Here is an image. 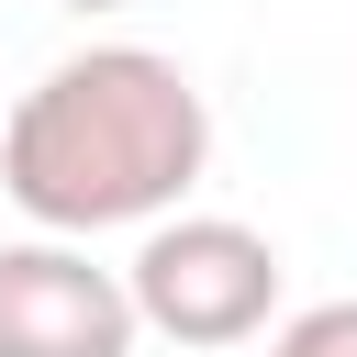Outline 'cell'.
<instances>
[{
    "instance_id": "cell-1",
    "label": "cell",
    "mask_w": 357,
    "mask_h": 357,
    "mask_svg": "<svg viewBox=\"0 0 357 357\" xmlns=\"http://www.w3.org/2000/svg\"><path fill=\"white\" fill-rule=\"evenodd\" d=\"M201 167H212V100L156 45H78L0 123V190L22 201L33 234L78 245L112 223H167Z\"/></svg>"
},
{
    "instance_id": "cell-2",
    "label": "cell",
    "mask_w": 357,
    "mask_h": 357,
    "mask_svg": "<svg viewBox=\"0 0 357 357\" xmlns=\"http://www.w3.org/2000/svg\"><path fill=\"white\" fill-rule=\"evenodd\" d=\"M123 290H134V324L167 346H245L279 312V245L234 212H167L145 223Z\"/></svg>"
},
{
    "instance_id": "cell-3",
    "label": "cell",
    "mask_w": 357,
    "mask_h": 357,
    "mask_svg": "<svg viewBox=\"0 0 357 357\" xmlns=\"http://www.w3.org/2000/svg\"><path fill=\"white\" fill-rule=\"evenodd\" d=\"M134 290L78 234L0 245V357H134Z\"/></svg>"
},
{
    "instance_id": "cell-4",
    "label": "cell",
    "mask_w": 357,
    "mask_h": 357,
    "mask_svg": "<svg viewBox=\"0 0 357 357\" xmlns=\"http://www.w3.org/2000/svg\"><path fill=\"white\" fill-rule=\"evenodd\" d=\"M268 357H357V301H312V312H290Z\"/></svg>"
},
{
    "instance_id": "cell-5",
    "label": "cell",
    "mask_w": 357,
    "mask_h": 357,
    "mask_svg": "<svg viewBox=\"0 0 357 357\" xmlns=\"http://www.w3.org/2000/svg\"><path fill=\"white\" fill-rule=\"evenodd\" d=\"M56 11H134V0H56Z\"/></svg>"
}]
</instances>
